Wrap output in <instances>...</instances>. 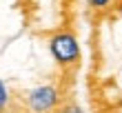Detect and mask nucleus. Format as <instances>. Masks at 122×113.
Returning a JSON list of instances; mask_svg holds the SVG:
<instances>
[{
	"label": "nucleus",
	"mask_w": 122,
	"mask_h": 113,
	"mask_svg": "<svg viewBox=\"0 0 122 113\" xmlns=\"http://www.w3.org/2000/svg\"><path fill=\"white\" fill-rule=\"evenodd\" d=\"M58 102H60L58 91H56V87H49V84L36 87L27 98V104H29V109L33 113H49L58 107Z\"/></svg>",
	"instance_id": "f03ea898"
},
{
	"label": "nucleus",
	"mask_w": 122,
	"mask_h": 113,
	"mask_svg": "<svg viewBox=\"0 0 122 113\" xmlns=\"http://www.w3.org/2000/svg\"><path fill=\"white\" fill-rule=\"evenodd\" d=\"M87 2H89V5L93 7V9H104V7L109 5L111 0H87Z\"/></svg>",
	"instance_id": "39448f33"
},
{
	"label": "nucleus",
	"mask_w": 122,
	"mask_h": 113,
	"mask_svg": "<svg viewBox=\"0 0 122 113\" xmlns=\"http://www.w3.org/2000/svg\"><path fill=\"white\" fill-rule=\"evenodd\" d=\"M49 51L60 64H76L80 58V44L71 31H60L49 40Z\"/></svg>",
	"instance_id": "f257e3e1"
},
{
	"label": "nucleus",
	"mask_w": 122,
	"mask_h": 113,
	"mask_svg": "<svg viewBox=\"0 0 122 113\" xmlns=\"http://www.w3.org/2000/svg\"><path fill=\"white\" fill-rule=\"evenodd\" d=\"M2 111H5V107H2V104H0V113H2Z\"/></svg>",
	"instance_id": "423d86ee"
},
{
	"label": "nucleus",
	"mask_w": 122,
	"mask_h": 113,
	"mask_svg": "<svg viewBox=\"0 0 122 113\" xmlns=\"http://www.w3.org/2000/svg\"><path fill=\"white\" fill-rule=\"evenodd\" d=\"M7 102H9V93H7L5 82L0 80V104H2V107H7Z\"/></svg>",
	"instance_id": "7ed1b4c3"
},
{
	"label": "nucleus",
	"mask_w": 122,
	"mask_h": 113,
	"mask_svg": "<svg viewBox=\"0 0 122 113\" xmlns=\"http://www.w3.org/2000/svg\"><path fill=\"white\" fill-rule=\"evenodd\" d=\"M58 113H82V109L78 107V104H64Z\"/></svg>",
	"instance_id": "20e7f679"
}]
</instances>
